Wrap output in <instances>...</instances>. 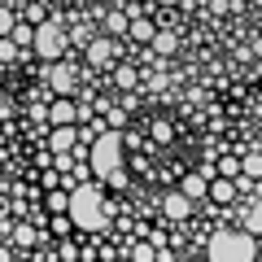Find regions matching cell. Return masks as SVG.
Returning a JSON list of instances; mask_svg holds the SVG:
<instances>
[{
    "mask_svg": "<svg viewBox=\"0 0 262 262\" xmlns=\"http://www.w3.org/2000/svg\"><path fill=\"white\" fill-rule=\"evenodd\" d=\"M158 5H179V0H158Z\"/></svg>",
    "mask_w": 262,
    "mask_h": 262,
    "instance_id": "28",
    "label": "cell"
},
{
    "mask_svg": "<svg viewBox=\"0 0 262 262\" xmlns=\"http://www.w3.org/2000/svg\"><path fill=\"white\" fill-rule=\"evenodd\" d=\"M66 219L79 227V232H101L105 227V192L96 184H83L70 192V210H66Z\"/></svg>",
    "mask_w": 262,
    "mask_h": 262,
    "instance_id": "1",
    "label": "cell"
},
{
    "mask_svg": "<svg viewBox=\"0 0 262 262\" xmlns=\"http://www.w3.org/2000/svg\"><path fill=\"white\" fill-rule=\"evenodd\" d=\"M179 192L188 196V201H201V196H210V179L196 170V175H184V184H179Z\"/></svg>",
    "mask_w": 262,
    "mask_h": 262,
    "instance_id": "7",
    "label": "cell"
},
{
    "mask_svg": "<svg viewBox=\"0 0 262 262\" xmlns=\"http://www.w3.org/2000/svg\"><path fill=\"white\" fill-rule=\"evenodd\" d=\"M153 48H158V53H175V35H170V31H158V35H153Z\"/></svg>",
    "mask_w": 262,
    "mask_h": 262,
    "instance_id": "18",
    "label": "cell"
},
{
    "mask_svg": "<svg viewBox=\"0 0 262 262\" xmlns=\"http://www.w3.org/2000/svg\"><path fill=\"white\" fill-rule=\"evenodd\" d=\"M153 140H158V144H170V140H175L170 122H153Z\"/></svg>",
    "mask_w": 262,
    "mask_h": 262,
    "instance_id": "21",
    "label": "cell"
},
{
    "mask_svg": "<svg viewBox=\"0 0 262 262\" xmlns=\"http://www.w3.org/2000/svg\"><path fill=\"white\" fill-rule=\"evenodd\" d=\"M88 61H92V66H110V61H114V39H110V35L88 39Z\"/></svg>",
    "mask_w": 262,
    "mask_h": 262,
    "instance_id": "6",
    "label": "cell"
},
{
    "mask_svg": "<svg viewBox=\"0 0 262 262\" xmlns=\"http://www.w3.org/2000/svg\"><path fill=\"white\" fill-rule=\"evenodd\" d=\"M0 262H9V249H0Z\"/></svg>",
    "mask_w": 262,
    "mask_h": 262,
    "instance_id": "27",
    "label": "cell"
},
{
    "mask_svg": "<svg viewBox=\"0 0 262 262\" xmlns=\"http://www.w3.org/2000/svg\"><path fill=\"white\" fill-rule=\"evenodd\" d=\"M136 262H158V249H153L149 241H144V245H136Z\"/></svg>",
    "mask_w": 262,
    "mask_h": 262,
    "instance_id": "23",
    "label": "cell"
},
{
    "mask_svg": "<svg viewBox=\"0 0 262 262\" xmlns=\"http://www.w3.org/2000/svg\"><path fill=\"white\" fill-rule=\"evenodd\" d=\"M131 5H136V0H131Z\"/></svg>",
    "mask_w": 262,
    "mask_h": 262,
    "instance_id": "29",
    "label": "cell"
},
{
    "mask_svg": "<svg viewBox=\"0 0 262 262\" xmlns=\"http://www.w3.org/2000/svg\"><path fill=\"white\" fill-rule=\"evenodd\" d=\"M219 170H223V179H241V158H223Z\"/></svg>",
    "mask_w": 262,
    "mask_h": 262,
    "instance_id": "20",
    "label": "cell"
},
{
    "mask_svg": "<svg viewBox=\"0 0 262 262\" xmlns=\"http://www.w3.org/2000/svg\"><path fill=\"white\" fill-rule=\"evenodd\" d=\"M31 44H35V53H39V57L57 61V57L66 53V31L57 27V22H39V27H35V39H31Z\"/></svg>",
    "mask_w": 262,
    "mask_h": 262,
    "instance_id": "4",
    "label": "cell"
},
{
    "mask_svg": "<svg viewBox=\"0 0 262 262\" xmlns=\"http://www.w3.org/2000/svg\"><path fill=\"white\" fill-rule=\"evenodd\" d=\"M48 210L53 214H66L70 210V192H48Z\"/></svg>",
    "mask_w": 262,
    "mask_h": 262,
    "instance_id": "16",
    "label": "cell"
},
{
    "mask_svg": "<svg viewBox=\"0 0 262 262\" xmlns=\"http://www.w3.org/2000/svg\"><path fill=\"white\" fill-rule=\"evenodd\" d=\"M114 170H122V131H101L92 144V175L96 179H110Z\"/></svg>",
    "mask_w": 262,
    "mask_h": 262,
    "instance_id": "3",
    "label": "cell"
},
{
    "mask_svg": "<svg viewBox=\"0 0 262 262\" xmlns=\"http://www.w3.org/2000/svg\"><path fill=\"white\" fill-rule=\"evenodd\" d=\"M105 31H110V35H122V31H127V13H110V18H105Z\"/></svg>",
    "mask_w": 262,
    "mask_h": 262,
    "instance_id": "17",
    "label": "cell"
},
{
    "mask_svg": "<svg viewBox=\"0 0 262 262\" xmlns=\"http://www.w3.org/2000/svg\"><path fill=\"white\" fill-rule=\"evenodd\" d=\"M241 179L249 184V179H262V153H245L241 158Z\"/></svg>",
    "mask_w": 262,
    "mask_h": 262,
    "instance_id": "13",
    "label": "cell"
},
{
    "mask_svg": "<svg viewBox=\"0 0 262 262\" xmlns=\"http://www.w3.org/2000/svg\"><path fill=\"white\" fill-rule=\"evenodd\" d=\"M70 227H75V223H70L66 214H53V232H57V236H70Z\"/></svg>",
    "mask_w": 262,
    "mask_h": 262,
    "instance_id": "25",
    "label": "cell"
},
{
    "mask_svg": "<svg viewBox=\"0 0 262 262\" xmlns=\"http://www.w3.org/2000/svg\"><path fill=\"white\" fill-rule=\"evenodd\" d=\"M48 144H53V153H57V158H66V153L75 149V127H53Z\"/></svg>",
    "mask_w": 262,
    "mask_h": 262,
    "instance_id": "10",
    "label": "cell"
},
{
    "mask_svg": "<svg viewBox=\"0 0 262 262\" xmlns=\"http://www.w3.org/2000/svg\"><path fill=\"white\" fill-rule=\"evenodd\" d=\"M258 258V245L249 232H219L210 241V262H253Z\"/></svg>",
    "mask_w": 262,
    "mask_h": 262,
    "instance_id": "2",
    "label": "cell"
},
{
    "mask_svg": "<svg viewBox=\"0 0 262 262\" xmlns=\"http://www.w3.org/2000/svg\"><path fill=\"white\" fill-rule=\"evenodd\" d=\"M13 22H18V18H13V13L5 9V5H0V39H5V35H9V31H13Z\"/></svg>",
    "mask_w": 262,
    "mask_h": 262,
    "instance_id": "24",
    "label": "cell"
},
{
    "mask_svg": "<svg viewBox=\"0 0 262 262\" xmlns=\"http://www.w3.org/2000/svg\"><path fill=\"white\" fill-rule=\"evenodd\" d=\"M48 88H53L57 96H70V88H75V70L61 66V61H53V66H48Z\"/></svg>",
    "mask_w": 262,
    "mask_h": 262,
    "instance_id": "5",
    "label": "cell"
},
{
    "mask_svg": "<svg viewBox=\"0 0 262 262\" xmlns=\"http://www.w3.org/2000/svg\"><path fill=\"white\" fill-rule=\"evenodd\" d=\"M162 210H166V219H188L192 214V201H188L184 192H166L162 196Z\"/></svg>",
    "mask_w": 262,
    "mask_h": 262,
    "instance_id": "8",
    "label": "cell"
},
{
    "mask_svg": "<svg viewBox=\"0 0 262 262\" xmlns=\"http://www.w3.org/2000/svg\"><path fill=\"white\" fill-rule=\"evenodd\" d=\"M13 53H18V44L5 35V39H0V57H5V61H13Z\"/></svg>",
    "mask_w": 262,
    "mask_h": 262,
    "instance_id": "26",
    "label": "cell"
},
{
    "mask_svg": "<svg viewBox=\"0 0 262 262\" xmlns=\"http://www.w3.org/2000/svg\"><path fill=\"white\" fill-rule=\"evenodd\" d=\"M127 31H131V39H140V44H153V35H158V27L144 22V18H127Z\"/></svg>",
    "mask_w": 262,
    "mask_h": 262,
    "instance_id": "11",
    "label": "cell"
},
{
    "mask_svg": "<svg viewBox=\"0 0 262 262\" xmlns=\"http://www.w3.org/2000/svg\"><path fill=\"white\" fill-rule=\"evenodd\" d=\"M48 118H53V127H70V122H75V105H70V96H57L53 110H48Z\"/></svg>",
    "mask_w": 262,
    "mask_h": 262,
    "instance_id": "9",
    "label": "cell"
},
{
    "mask_svg": "<svg viewBox=\"0 0 262 262\" xmlns=\"http://www.w3.org/2000/svg\"><path fill=\"white\" fill-rule=\"evenodd\" d=\"M39 236H44V232H35L31 223H18V227H13V245H18V249H31V245H39Z\"/></svg>",
    "mask_w": 262,
    "mask_h": 262,
    "instance_id": "12",
    "label": "cell"
},
{
    "mask_svg": "<svg viewBox=\"0 0 262 262\" xmlns=\"http://www.w3.org/2000/svg\"><path fill=\"white\" fill-rule=\"evenodd\" d=\"M210 196L227 206V201H236V184H232V179H214V184H210Z\"/></svg>",
    "mask_w": 262,
    "mask_h": 262,
    "instance_id": "14",
    "label": "cell"
},
{
    "mask_svg": "<svg viewBox=\"0 0 262 262\" xmlns=\"http://www.w3.org/2000/svg\"><path fill=\"white\" fill-rule=\"evenodd\" d=\"M136 66H118V88H136Z\"/></svg>",
    "mask_w": 262,
    "mask_h": 262,
    "instance_id": "22",
    "label": "cell"
},
{
    "mask_svg": "<svg viewBox=\"0 0 262 262\" xmlns=\"http://www.w3.org/2000/svg\"><path fill=\"white\" fill-rule=\"evenodd\" d=\"M9 39H13V44H31V39H35V31H31V27H22V22H13Z\"/></svg>",
    "mask_w": 262,
    "mask_h": 262,
    "instance_id": "19",
    "label": "cell"
},
{
    "mask_svg": "<svg viewBox=\"0 0 262 262\" xmlns=\"http://www.w3.org/2000/svg\"><path fill=\"white\" fill-rule=\"evenodd\" d=\"M245 232H249V236H262V196L249 206V214H245Z\"/></svg>",
    "mask_w": 262,
    "mask_h": 262,
    "instance_id": "15",
    "label": "cell"
}]
</instances>
